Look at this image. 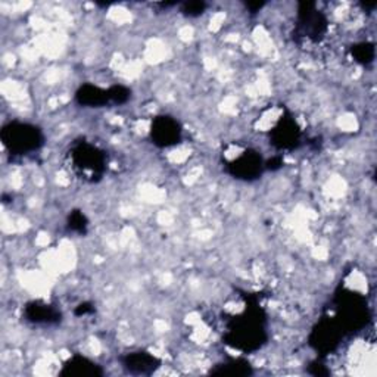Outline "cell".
<instances>
[{"label":"cell","mask_w":377,"mask_h":377,"mask_svg":"<svg viewBox=\"0 0 377 377\" xmlns=\"http://www.w3.org/2000/svg\"><path fill=\"white\" fill-rule=\"evenodd\" d=\"M3 145L12 155H27L38 151L43 145V136L40 130L30 124L12 123L2 131Z\"/></svg>","instance_id":"cell-1"},{"label":"cell","mask_w":377,"mask_h":377,"mask_svg":"<svg viewBox=\"0 0 377 377\" xmlns=\"http://www.w3.org/2000/svg\"><path fill=\"white\" fill-rule=\"evenodd\" d=\"M74 171L89 182L101 179L105 170V156L94 146L83 143L77 146L71 155Z\"/></svg>","instance_id":"cell-2"},{"label":"cell","mask_w":377,"mask_h":377,"mask_svg":"<svg viewBox=\"0 0 377 377\" xmlns=\"http://www.w3.org/2000/svg\"><path fill=\"white\" fill-rule=\"evenodd\" d=\"M182 139V128L171 117H158L152 124V140L161 147H168L179 143Z\"/></svg>","instance_id":"cell-3"},{"label":"cell","mask_w":377,"mask_h":377,"mask_svg":"<svg viewBox=\"0 0 377 377\" xmlns=\"http://www.w3.org/2000/svg\"><path fill=\"white\" fill-rule=\"evenodd\" d=\"M230 167H232V174H235L237 179L252 180V179H257V176L261 174L263 161H261V156H258L257 154L246 152L240 158H237Z\"/></svg>","instance_id":"cell-4"},{"label":"cell","mask_w":377,"mask_h":377,"mask_svg":"<svg viewBox=\"0 0 377 377\" xmlns=\"http://www.w3.org/2000/svg\"><path fill=\"white\" fill-rule=\"evenodd\" d=\"M61 374L75 377H99L103 374V370L98 364H94L93 361L75 355L65 362Z\"/></svg>","instance_id":"cell-5"},{"label":"cell","mask_w":377,"mask_h":377,"mask_svg":"<svg viewBox=\"0 0 377 377\" xmlns=\"http://www.w3.org/2000/svg\"><path fill=\"white\" fill-rule=\"evenodd\" d=\"M123 364L131 374H151L159 367V361L147 353H133L123 358Z\"/></svg>","instance_id":"cell-6"},{"label":"cell","mask_w":377,"mask_h":377,"mask_svg":"<svg viewBox=\"0 0 377 377\" xmlns=\"http://www.w3.org/2000/svg\"><path fill=\"white\" fill-rule=\"evenodd\" d=\"M27 318L33 323H37V325H50V323H57L61 318V314L57 311V309H53L50 305L46 304H40V302H34L31 305H29L27 308Z\"/></svg>","instance_id":"cell-7"},{"label":"cell","mask_w":377,"mask_h":377,"mask_svg":"<svg viewBox=\"0 0 377 377\" xmlns=\"http://www.w3.org/2000/svg\"><path fill=\"white\" fill-rule=\"evenodd\" d=\"M77 101L82 105L87 106H102L108 102H111L110 90H102L96 86L86 84L77 91Z\"/></svg>","instance_id":"cell-8"},{"label":"cell","mask_w":377,"mask_h":377,"mask_svg":"<svg viewBox=\"0 0 377 377\" xmlns=\"http://www.w3.org/2000/svg\"><path fill=\"white\" fill-rule=\"evenodd\" d=\"M298 140V127L289 119H281L280 124L276 127V142H279L280 147L295 146Z\"/></svg>","instance_id":"cell-9"},{"label":"cell","mask_w":377,"mask_h":377,"mask_svg":"<svg viewBox=\"0 0 377 377\" xmlns=\"http://www.w3.org/2000/svg\"><path fill=\"white\" fill-rule=\"evenodd\" d=\"M214 374H232V376H246L251 374L252 370L249 367L248 362L244 361H232L227 362V364L220 366V369L214 370Z\"/></svg>","instance_id":"cell-10"},{"label":"cell","mask_w":377,"mask_h":377,"mask_svg":"<svg viewBox=\"0 0 377 377\" xmlns=\"http://www.w3.org/2000/svg\"><path fill=\"white\" fill-rule=\"evenodd\" d=\"M355 57H357V61L362 64H369L374 58V47L371 45H361L355 50Z\"/></svg>","instance_id":"cell-11"},{"label":"cell","mask_w":377,"mask_h":377,"mask_svg":"<svg viewBox=\"0 0 377 377\" xmlns=\"http://www.w3.org/2000/svg\"><path fill=\"white\" fill-rule=\"evenodd\" d=\"M84 227H86L84 215H82V214H75V215H73V217H71V228H78V230L82 232Z\"/></svg>","instance_id":"cell-12"}]
</instances>
